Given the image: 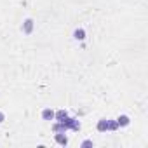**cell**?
I'll return each instance as SVG.
<instances>
[{"instance_id": "6da1fadb", "label": "cell", "mask_w": 148, "mask_h": 148, "mask_svg": "<svg viewBox=\"0 0 148 148\" xmlns=\"http://www.w3.org/2000/svg\"><path fill=\"white\" fill-rule=\"evenodd\" d=\"M33 28H35V23H33V19H32V18H28V19H25V21H23L21 30H23V33H25V35H32V33H33Z\"/></svg>"}, {"instance_id": "7a4b0ae2", "label": "cell", "mask_w": 148, "mask_h": 148, "mask_svg": "<svg viewBox=\"0 0 148 148\" xmlns=\"http://www.w3.org/2000/svg\"><path fill=\"white\" fill-rule=\"evenodd\" d=\"M54 139H56V143L61 145V146H66V145H68V136H66V132H54Z\"/></svg>"}, {"instance_id": "3957f363", "label": "cell", "mask_w": 148, "mask_h": 148, "mask_svg": "<svg viewBox=\"0 0 148 148\" xmlns=\"http://www.w3.org/2000/svg\"><path fill=\"white\" fill-rule=\"evenodd\" d=\"M115 120H117V125H119V127H127V125L131 124V119H129V115H119Z\"/></svg>"}, {"instance_id": "277c9868", "label": "cell", "mask_w": 148, "mask_h": 148, "mask_svg": "<svg viewBox=\"0 0 148 148\" xmlns=\"http://www.w3.org/2000/svg\"><path fill=\"white\" fill-rule=\"evenodd\" d=\"M42 120H47V122L54 120V110H51V108H44V110H42Z\"/></svg>"}, {"instance_id": "5b68a950", "label": "cell", "mask_w": 148, "mask_h": 148, "mask_svg": "<svg viewBox=\"0 0 148 148\" xmlns=\"http://www.w3.org/2000/svg\"><path fill=\"white\" fill-rule=\"evenodd\" d=\"M96 129L99 132H106L108 131V119H99L98 124H96Z\"/></svg>"}, {"instance_id": "8992f818", "label": "cell", "mask_w": 148, "mask_h": 148, "mask_svg": "<svg viewBox=\"0 0 148 148\" xmlns=\"http://www.w3.org/2000/svg\"><path fill=\"white\" fill-rule=\"evenodd\" d=\"M73 38L79 40V42L86 40V30H84V28H77L75 32H73Z\"/></svg>"}, {"instance_id": "52a82bcc", "label": "cell", "mask_w": 148, "mask_h": 148, "mask_svg": "<svg viewBox=\"0 0 148 148\" xmlns=\"http://www.w3.org/2000/svg\"><path fill=\"white\" fill-rule=\"evenodd\" d=\"M66 117H68V112H66V110H58V112H54V120H56V122H63Z\"/></svg>"}, {"instance_id": "ba28073f", "label": "cell", "mask_w": 148, "mask_h": 148, "mask_svg": "<svg viewBox=\"0 0 148 148\" xmlns=\"http://www.w3.org/2000/svg\"><path fill=\"white\" fill-rule=\"evenodd\" d=\"M52 131H54V132H66L68 129H66V125H64L63 122H56V124L52 125Z\"/></svg>"}, {"instance_id": "9c48e42d", "label": "cell", "mask_w": 148, "mask_h": 148, "mask_svg": "<svg viewBox=\"0 0 148 148\" xmlns=\"http://www.w3.org/2000/svg\"><path fill=\"white\" fill-rule=\"evenodd\" d=\"M119 129V125H117V120H113V119H108V131H117Z\"/></svg>"}, {"instance_id": "30bf717a", "label": "cell", "mask_w": 148, "mask_h": 148, "mask_svg": "<svg viewBox=\"0 0 148 148\" xmlns=\"http://www.w3.org/2000/svg\"><path fill=\"white\" fill-rule=\"evenodd\" d=\"M80 127H82V124L75 119V122H73V125H71V131H75V132H79L80 131Z\"/></svg>"}, {"instance_id": "8fae6325", "label": "cell", "mask_w": 148, "mask_h": 148, "mask_svg": "<svg viewBox=\"0 0 148 148\" xmlns=\"http://www.w3.org/2000/svg\"><path fill=\"white\" fill-rule=\"evenodd\" d=\"M92 145H94V143H92L91 139H86V141H82V145H80V146H92Z\"/></svg>"}, {"instance_id": "7c38bea8", "label": "cell", "mask_w": 148, "mask_h": 148, "mask_svg": "<svg viewBox=\"0 0 148 148\" xmlns=\"http://www.w3.org/2000/svg\"><path fill=\"white\" fill-rule=\"evenodd\" d=\"M4 120H5V113H4V112H0V124H2Z\"/></svg>"}]
</instances>
